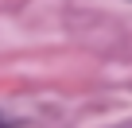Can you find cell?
<instances>
[{
	"label": "cell",
	"mask_w": 132,
	"mask_h": 128,
	"mask_svg": "<svg viewBox=\"0 0 132 128\" xmlns=\"http://www.w3.org/2000/svg\"><path fill=\"white\" fill-rule=\"evenodd\" d=\"M0 128H4V124H0Z\"/></svg>",
	"instance_id": "1"
}]
</instances>
